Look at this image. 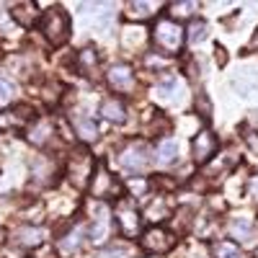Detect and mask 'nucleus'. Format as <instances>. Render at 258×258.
Masks as SVG:
<instances>
[{"mask_svg": "<svg viewBox=\"0 0 258 258\" xmlns=\"http://www.w3.org/2000/svg\"><path fill=\"white\" fill-rule=\"evenodd\" d=\"M39 26H41V31H44V36H47V41L52 47H62L64 41L70 39V29H73L70 16L62 6H52L44 16H41Z\"/></svg>", "mask_w": 258, "mask_h": 258, "instance_id": "1", "label": "nucleus"}, {"mask_svg": "<svg viewBox=\"0 0 258 258\" xmlns=\"http://www.w3.org/2000/svg\"><path fill=\"white\" fill-rule=\"evenodd\" d=\"M183 29L176 24V21L170 18H163L158 21V24L153 26V44L163 52V54H178L181 47H183Z\"/></svg>", "mask_w": 258, "mask_h": 258, "instance_id": "2", "label": "nucleus"}, {"mask_svg": "<svg viewBox=\"0 0 258 258\" xmlns=\"http://www.w3.org/2000/svg\"><path fill=\"white\" fill-rule=\"evenodd\" d=\"M119 165L126 170V173H145V170L153 165V150H150L147 142L137 140V142H129L121 153H119Z\"/></svg>", "mask_w": 258, "mask_h": 258, "instance_id": "3", "label": "nucleus"}, {"mask_svg": "<svg viewBox=\"0 0 258 258\" xmlns=\"http://www.w3.org/2000/svg\"><path fill=\"white\" fill-rule=\"evenodd\" d=\"M214 153H217V135H214L209 126H204L202 132L194 137V142H191L194 163H197V165H207L214 158Z\"/></svg>", "mask_w": 258, "mask_h": 258, "instance_id": "4", "label": "nucleus"}, {"mask_svg": "<svg viewBox=\"0 0 258 258\" xmlns=\"http://www.w3.org/2000/svg\"><path fill=\"white\" fill-rule=\"evenodd\" d=\"M173 243H176V235L168 232L165 227H150L140 238V245L147 253H168L170 248H173Z\"/></svg>", "mask_w": 258, "mask_h": 258, "instance_id": "5", "label": "nucleus"}, {"mask_svg": "<svg viewBox=\"0 0 258 258\" xmlns=\"http://www.w3.org/2000/svg\"><path fill=\"white\" fill-rule=\"evenodd\" d=\"M91 178H93V158L88 155V150H80L70 160V181L78 188H85Z\"/></svg>", "mask_w": 258, "mask_h": 258, "instance_id": "6", "label": "nucleus"}, {"mask_svg": "<svg viewBox=\"0 0 258 258\" xmlns=\"http://www.w3.org/2000/svg\"><path fill=\"white\" fill-rule=\"evenodd\" d=\"M106 80H109V85L114 91L129 93L135 88V70L129 68V64H114V68L109 70V75H106Z\"/></svg>", "mask_w": 258, "mask_h": 258, "instance_id": "7", "label": "nucleus"}, {"mask_svg": "<svg viewBox=\"0 0 258 258\" xmlns=\"http://www.w3.org/2000/svg\"><path fill=\"white\" fill-rule=\"evenodd\" d=\"M114 188H116V178L106 170L103 163H98V173L91 178V194L96 199H106V197H114Z\"/></svg>", "mask_w": 258, "mask_h": 258, "instance_id": "8", "label": "nucleus"}, {"mask_svg": "<svg viewBox=\"0 0 258 258\" xmlns=\"http://www.w3.org/2000/svg\"><path fill=\"white\" fill-rule=\"evenodd\" d=\"M111 225H114V220H111V214H109V209L106 207H98L96 209V217H93V225H91V230H88V235H91V243H103L106 238H109V232H111Z\"/></svg>", "mask_w": 258, "mask_h": 258, "instance_id": "9", "label": "nucleus"}, {"mask_svg": "<svg viewBox=\"0 0 258 258\" xmlns=\"http://www.w3.org/2000/svg\"><path fill=\"white\" fill-rule=\"evenodd\" d=\"M8 16L16 21L18 26H24V29H31V26H36L41 21V13L36 11L34 3H16V6H11Z\"/></svg>", "mask_w": 258, "mask_h": 258, "instance_id": "10", "label": "nucleus"}, {"mask_svg": "<svg viewBox=\"0 0 258 258\" xmlns=\"http://www.w3.org/2000/svg\"><path fill=\"white\" fill-rule=\"evenodd\" d=\"M230 235L240 243H255L258 240V225L250 217H235L230 222Z\"/></svg>", "mask_w": 258, "mask_h": 258, "instance_id": "11", "label": "nucleus"}, {"mask_svg": "<svg viewBox=\"0 0 258 258\" xmlns=\"http://www.w3.org/2000/svg\"><path fill=\"white\" fill-rule=\"evenodd\" d=\"M44 238H47V232L41 227H21L13 232V243L21 248H39L44 243Z\"/></svg>", "mask_w": 258, "mask_h": 258, "instance_id": "12", "label": "nucleus"}, {"mask_svg": "<svg viewBox=\"0 0 258 258\" xmlns=\"http://www.w3.org/2000/svg\"><path fill=\"white\" fill-rule=\"evenodd\" d=\"M75 64H78L80 75H85V78H96V73H98V64H101L96 47H85V49H80V52H78Z\"/></svg>", "mask_w": 258, "mask_h": 258, "instance_id": "13", "label": "nucleus"}, {"mask_svg": "<svg viewBox=\"0 0 258 258\" xmlns=\"http://www.w3.org/2000/svg\"><path fill=\"white\" fill-rule=\"evenodd\" d=\"M114 222L119 225V230H121L124 235H135V232L140 230V214H137L132 207L121 204V207L116 209V217H114Z\"/></svg>", "mask_w": 258, "mask_h": 258, "instance_id": "14", "label": "nucleus"}, {"mask_svg": "<svg viewBox=\"0 0 258 258\" xmlns=\"http://www.w3.org/2000/svg\"><path fill=\"white\" fill-rule=\"evenodd\" d=\"M101 116L111 124H124L126 121V109L119 98H106L101 103Z\"/></svg>", "mask_w": 258, "mask_h": 258, "instance_id": "15", "label": "nucleus"}, {"mask_svg": "<svg viewBox=\"0 0 258 258\" xmlns=\"http://www.w3.org/2000/svg\"><path fill=\"white\" fill-rule=\"evenodd\" d=\"M52 132H54V126H52L49 119H36V121H31V126H29V140L41 147V145L49 142Z\"/></svg>", "mask_w": 258, "mask_h": 258, "instance_id": "16", "label": "nucleus"}, {"mask_svg": "<svg viewBox=\"0 0 258 258\" xmlns=\"http://www.w3.org/2000/svg\"><path fill=\"white\" fill-rule=\"evenodd\" d=\"M73 126H75V132L80 135V140H85V142H93V140L98 137V126H96V121H93L91 116L75 114V116H73Z\"/></svg>", "mask_w": 258, "mask_h": 258, "instance_id": "17", "label": "nucleus"}, {"mask_svg": "<svg viewBox=\"0 0 258 258\" xmlns=\"http://www.w3.org/2000/svg\"><path fill=\"white\" fill-rule=\"evenodd\" d=\"M155 160H158L160 165L176 163V160H178V145H176V140H163V142L155 147Z\"/></svg>", "mask_w": 258, "mask_h": 258, "instance_id": "18", "label": "nucleus"}, {"mask_svg": "<svg viewBox=\"0 0 258 258\" xmlns=\"http://www.w3.org/2000/svg\"><path fill=\"white\" fill-rule=\"evenodd\" d=\"M178 91H181V83L176 80V78H168V80H163V83H158L155 85V98L158 101H178Z\"/></svg>", "mask_w": 258, "mask_h": 258, "instance_id": "19", "label": "nucleus"}, {"mask_svg": "<svg viewBox=\"0 0 258 258\" xmlns=\"http://www.w3.org/2000/svg\"><path fill=\"white\" fill-rule=\"evenodd\" d=\"M212 255L214 258H243V250H240V245H235L230 240H220L212 245Z\"/></svg>", "mask_w": 258, "mask_h": 258, "instance_id": "20", "label": "nucleus"}, {"mask_svg": "<svg viewBox=\"0 0 258 258\" xmlns=\"http://www.w3.org/2000/svg\"><path fill=\"white\" fill-rule=\"evenodd\" d=\"M207 31H209L207 21L197 18V21H191L188 31H183V34H186V39H188V44H202V41L207 39Z\"/></svg>", "mask_w": 258, "mask_h": 258, "instance_id": "21", "label": "nucleus"}, {"mask_svg": "<svg viewBox=\"0 0 258 258\" xmlns=\"http://www.w3.org/2000/svg\"><path fill=\"white\" fill-rule=\"evenodd\" d=\"M135 255V250L129 248V245H124V243H114V245H106L96 258H132Z\"/></svg>", "mask_w": 258, "mask_h": 258, "instance_id": "22", "label": "nucleus"}, {"mask_svg": "<svg viewBox=\"0 0 258 258\" xmlns=\"http://www.w3.org/2000/svg\"><path fill=\"white\" fill-rule=\"evenodd\" d=\"M83 227H75L70 235H64V238L59 240V250H64V253H70V250H78L80 245H83Z\"/></svg>", "mask_w": 258, "mask_h": 258, "instance_id": "23", "label": "nucleus"}, {"mask_svg": "<svg viewBox=\"0 0 258 258\" xmlns=\"http://www.w3.org/2000/svg\"><path fill=\"white\" fill-rule=\"evenodd\" d=\"M16 98V83L0 73V106H8Z\"/></svg>", "mask_w": 258, "mask_h": 258, "instance_id": "24", "label": "nucleus"}, {"mask_svg": "<svg viewBox=\"0 0 258 258\" xmlns=\"http://www.w3.org/2000/svg\"><path fill=\"white\" fill-rule=\"evenodd\" d=\"M235 88L240 91V96H250L258 91V75H248V78H240V80H235L232 83Z\"/></svg>", "mask_w": 258, "mask_h": 258, "instance_id": "25", "label": "nucleus"}, {"mask_svg": "<svg viewBox=\"0 0 258 258\" xmlns=\"http://www.w3.org/2000/svg\"><path fill=\"white\" fill-rule=\"evenodd\" d=\"M194 109H197V114H199L204 121L209 119V114H212V103H209V98H207L204 91H199L197 98H194Z\"/></svg>", "mask_w": 258, "mask_h": 258, "instance_id": "26", "label": "nucleus"}, {"mask_svg": "<svg viewBox=\"0 0 258 258\" xmlns=\"http://www.w3.org/2000/svg\"><path fill=\"white\" fill-rule=\"evenodd\" d=\"M145 214H147L150 220H165V217H170V209L165 207V202H163V199H158V202H153V204L147 207V212H145Z\"/></svg>", "mask_w": 258, "mask_h": 258, "instance_id": "27", "label": "nucleus"}, {"mask_svg": "<svg viewBox=\"0 0 258 258\" xmlns=\"http://www.w3.org/2000/svg\"><path fill=\"white\" fill-rule=\"evenodd\" d=\"M150 8H153L150 3H129V18H150L153 16Z\"/></svg>", "mask_w": 258, "mask_h": 258, "instance_id": "28", "label": "nucleus"}, {"mask_svg": "<svg viewBox=\"0 0 258 258\" xmlns=\"http://www.w3.org/2000/svg\"><path fill=\"white\" fill-rule=\"evenodd\" d=\"M191 11H197V3H173L170 6L173 18H186V16H191Z\"/></svg>", "mask_w": 258, "mask_h": 258, "instance_id": "29", "label": "nucleus"}, {"mask_svg": "<svg viewBox=\"0 0 258 258\" xmlns=\"http://www.w3.org/2000/svg\"><path fill=\"white\" fill-rule=\"evenodd\" d=\"M214 59H217L220 64H225V62H227V54H225V49H222V47L214 49Z\"/></svg>", "mask_w": 258, "mask_h": 258, "instance_id": "30", "label": "nucleus"}, {"mask_svg": "<svg viewBox=\"0 0 258 258\" xmlns=\"http://www.w3.org/2000/svg\"><path fill=\"white\" fill-rule=\"evenodd\" d=\"M248 145H250V147L255 150V153H258V137H255V135H248Z\"/></svg>", "mask_w": 258, "mask_h": 258, "instance_id": "31", "label": "nucleus"}, {"mask_svg": "<svg viewBox=\"0 0 258 258\" xmlns=\"http://www.w3.org/2000/svg\"><path fill=\"white\" fill-rule=\"evenodd\" d=\"M250 47H253V49H258V29L253 31V39H250Z\"/></svg>", "mask_w": 258, "mask_h": 258, "instance_id": "32", "label": "nucleus"}]
</instances>
